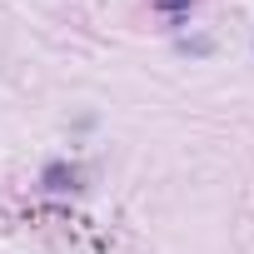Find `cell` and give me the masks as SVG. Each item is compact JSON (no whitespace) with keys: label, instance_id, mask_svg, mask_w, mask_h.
Here are the masks:
<instances>
[{"label":"cell","instance_id":"cell-1","mask_svg":"<svg viewBox=\"0 0 254 254\" xmlns=\"http://www.w3.org/2000/svg\"><path fill=\"white\" fill-rule=\"evenodd\" d=\"M155 5H160V10H190L194 0H155Z\"/></svg>","mask_w":254,"mask_h":254}]
</instances>
